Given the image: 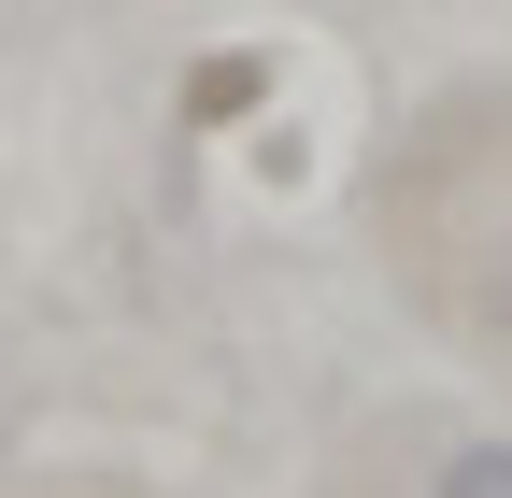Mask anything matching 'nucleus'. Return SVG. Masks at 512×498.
Masks as SVG:
<instances>
[{"label": "nucleus", "mask_w": 512, "mask_h": 498, "mask_svg": "<svg viewBox=\"0 0 512 498\" xmlns=\"http://www.w3.org/2000/svg\"><path fill=\"white\" fill-rule=\"evenodd\" d=\"M427 498H512V442H456Z\"/></svg>", "instance_id": "f257e3e1"}]
</instances>
